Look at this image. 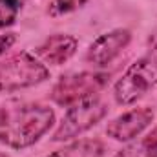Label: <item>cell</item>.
<instances>
[{
  "mask_svg": "<svg viewBox=\"0 0 157 157\" xmlns=\"http://www.w3.org/2000/svg\"><path fill=\"white\" fill-rule=\"evenodd\" d=\"M55 124V112L31 101L11 99L0 104V144L24 150L39 143Z\"/></svg>",
  "mask_w": 157,
  "mask_h": 157,
  "instance_id": "6da1fadb",
  "label": "cell"
},
{
  "mask_svg": "<svg viewBox=\"0 0 157 157\" xmlns=\"http://www.w3.org/2000/svg\"><path fill=\"white\" fill-rule=\"evenodd\" d=\"M48 78V66L28 51H18L0 60V93L28 90L46 82Z\"/></svg>",
  "mask_w": 157,
  "mask_h": 157,
  "instance_id": "7a4b0ae2",
  "label": "cell"
},
{
  "mask_svg": "<svg viewBox=\"0 0 157 157\" xmlns=\"http://www.w3.org/2000/svg\"><path fill=\"white\" fill-rule=\"evenodd\" d=\"M154 86H157V44L121 75L113 86V99L121 106H128L137 102Z\"/></svg>",
  "mask_w": 157,
  "mask_h": 157,
  "instance_id": "3957f363",
  "label": "cell"
},
{
  "mask_svg": "<svg viewBox=\"0 0 157 157\" xmlns=\"http://www.w3.org/2000/svg\"><path fill=\"white\" fill-rule=\"evenodd\" d=\"M110 82V73L104 71H75L60 75L51 88V101L57 106L70 108L84 99L95 97Z\"/></svg>",
  "mask_w": 157,
  "mask_h": 157,
  "instance_id": "277c9868",
  "label": "cell"
},
{
  "mask_svg": "<svg viewBox=\"0 0 157 157\" xmlns=\"http://www.w3.org/2000/svg\"><path fill=\"white\" fill-rule=\"evenodd\" d=\"M108 102L101 97H90L77 104L70 106L64 113L62 121L59 122L57 130L51 135L53 143H64L77 139L84 132L97 126L102 119L108 115Z\"/></svg>",
  "mask_w": 157,
  "mask_h": 157,
  "instance_id": "5b68a950",
  "label": "cell"
},
{
  "mask_svg": "<svg viewBox=\"0 0 157 157\" xmlns=\"http://www.w3.org/2000/svg\"><path fill=\"white\" fill-rule=\"evenodd\" d=\"M130 42H132V31L128 28L110 29V31L99 35L88 46L84 59H86V62H90L97 68H104L117 59L128 48Z\"/></svg>",
  "mask_w": 157,
  "mask_h": 157,
  "instance_id": "8992f818",
  "label": "cell"
},
{
  "mask_svg": "<svg viewBox=\"0 0 157 157\" xmlns=\"http://www.w3.org/2000/svg\"><path fill=\"white\" fill-rule=\"evenodd\" d=\"M155 117L154 110L150 106H137L132 108L124 113L117 115L106 124V135L113 141L119 143H130L133 139H137Z\"/></svg>",
  "mask_w": 157,
  "mask_h": 157,
  "instance_id": "52a82bcc",
  "label": "cell"
},
{
  "mask_svg": "<svg viewBox=\"0 0 157 157\" xmlns=\"http://www.w3.org/2000/svg\"><path fill=\"white\" fill-rule=\"evenodd\" d=\"M78 49V40L70 33H53L35 48V57L44 64L62 66Z\"/></svg>",
  "mask_w": 157,
  "mask_h": 157,
  "instance_id": "ba28073f",
  "label": "cell"
},
{
  "mask_svg": "<svg viewBox=\"0 0 157 157\" xmlns=\"http://www.w3.org/2000/svg\"><path fill=\"white\" fill-rule=\"evenodd\" d=\"M106 144L101 139H78L64 144L62 148L49 152L44 157H104Z\"/></svg>",
  "mask_w": 157,
  "mask_h": 157,
  "instance_id": "9c48e42d",
  "label": "cell"
},
{
  "mask_svg": "<svg viewBox=\"0 0 157 157\" xmlns=\"http://www.w3.org/2000/svg\"><path fill=\"white\" fill-rule=\"evenodd\" d=\"M113 157H157V124L141 139L130 141Z\"/></svg>",
  "mask_w": 157,
  "mask_h": 157,
  "instance_id": "30bf717a",
  "label": "cell"
},
{
  "mask_svg": "<svg viewBox=\"0 0 157 157\" xmlns=\"http://www.w3.org/2000/svg\"><path fill=\"white\" fill-rule=\"evenodd\" d=\"M24 2L26 0H0V29L11 28L17 22Z\"/></svg>",
  "mask_w": 157,
  "mask_h": 157,
  "instance_id": "8fae6325",
  "label": "cell"
},
{
  "mask_svg": "<svg viewBox=\"0 0 157 157\" xmlns=\"http://www.w3.org/2000/svg\"><path fill=\"white\" fill-rule=\"evenodd\" d=\"M86 2L88 0H49V4H48V15L53 17V18L70 15V13L80 9L82 6H86Z\"/></svg>",
  "mask_w": 157,
  "mask_h": 157,
  "instance_id": "7c38bea8",
  "label": "cell"
},
{
  "mask_svg": "<svg viewBox=\"0 0 157 157\" xmlns=\"http://www.w3.org/2000/svg\"><path fill=\"white\" fill-rule=\"evenodd\" d=\"M15 42H17V33H13V31H7V33L0 35V57L6 55L13 48Z\"/></svg>",
  "mask_w": 157,
  "mask_h": 157,
  "instance_id": "4fadbf2b",
  "label": "cell"
},
{
  "mask_svg": "<svg viewBox=\"0 0 157 157\" xmlns=\"http://www.w3.org/2000/svg\"><path fill=\"white\" fill-rule=\"evenodd\" d=\"M0 157H7V155H6V154H2V152H0Z\"/></svg>",
  "mask_w": 157,
  "mask_h": 157,
  "instance_id": "5bb4252c",
  "label": "cell"
}]
</instances>
